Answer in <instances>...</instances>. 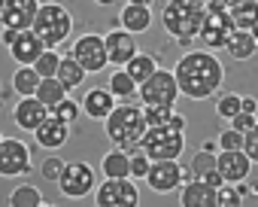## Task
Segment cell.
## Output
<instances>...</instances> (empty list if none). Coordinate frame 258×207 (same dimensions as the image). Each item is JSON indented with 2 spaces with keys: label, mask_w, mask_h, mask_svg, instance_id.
I'll return each mask as SVG.
<instances>
[{
  "label": "cell",
  "mask_w": 258,
  "mask_h": 207,
  "mask_svg": "<svg viewBox=\"0 0 258 207\" xmlns=\"http://www.w3.org/2000/svg\"><path fill=\"white\" fill-rule=\"evenodd\" d=\"M103 43H106V55H109V64H115V67H124L127 61H131L134 55H137V43H134V34L131 31H109L106 37H103Z\"/></svg>",
  "instance_id": "15"
},
{
  "label": "cell",
  "mask_w": 258,
  "mask_h": 207,
  "mask_svg": "<svg viewBox=\"0 0 258 207\" xmlns=\"http://www.w3.org/2000/svg\"><path fill=\"white\" fill-rule=\"evenodd\" d=\"M97 207H137L140 204V189L134 186L131 177L124 180H103L94 192Z\"/></svg>",
  "instance_id": "9"
},
{
  "label": "cell",
  "mask_w": 258,
  "mask_h": 207,
  "mask_svg": "<svg viewBox=\"0 0 258 207\" xmlns=\"http://www.w3.org/2000/svg\"><path fill=\"white\" fill-rule=\"evenodd\" d=\"M115 97L109 88H88L85 97H82V113L91 116V119H106L112 110H115Z\"/></svg>",
  "instance_id": "20"
},
{
  "label": "cell",
  "mask_w": 258,
  "mask_h": 207,
  "mask_svg": "<svg viewBox=\"0 0 258 207\" xmlns=\"http://www.w3.org/2000/svg\"><path fill=\"white\" fill-rule=\"evenodd\" d=\"M4 4H7V0H0V10H4Z\"/></svg>",
  "instance_id": "52"
},
{
  "label": "cell",
  "mask_w": 258,
  "mask_h": 207,
  "mask_svg": "<svg viewBox=\"0 0 258 207\" xmlns=\"http://www.w3.org/2000/svg\"><path fill=\"white\" fill-rule=\"evenodd\" d=\"M255 110H258V100L246 94V97H243V113H255Z\"/></svg>",
  "instance_id": "45"
},
{
  "label": "cell",
  "mask_w": 258,
  "mask_h": 207,
  "mask_svg": "<svg viewBox=\"0 0 258 207\" xmlns=\"http://www.w3.org/2000/svg\"><path fill=\"white\" fill-rule=\"evenodd\" d=\"M127 4H134V7H149L152 0H127Z\"/></svg>",
  "instance_id": "49"
},
{
  "label": "cell",
  "mask_w": 258,
  "mask_h": 207,
  "mask_svg": "<svg viewBox=\"0 0 258 207\" xmlns=\"http://www.w3.org/2000/svg\"><path fill=\"white\" fill-rule=\"evenodd\" d=\"M216 168V152H207V149H201V152H195L191 156V162H188V171H185V183L188 180H201L207 171H213Z\"/></svg>",
  "instance_id": "31"
},
{
  "label": "cell",
  "mask_w": 258,
  "mask_h": 207,
  "mask_svg": "<svg viewBox=\"0 0 258 207\" xmlns=\"http://www.w3.org/2000/svg\"><path fill=\"white\" fill-rule=\"evenodd\" d=\"M234 31H252V25L258 22V0H243V4L228 10Z\"/></svg>",
  "instance_id": "25"
},
{
  "label": "cell",
  "mask_w": 258,
  "mask_h": 207,
  "mask_svg": "<svg viewBox=\"0 0 258 207\" xmlns=\"http://www.w3.org/2000/svg\"><path fill=\"white\" fill-rule=\"evenodd\" d=\"M219 149H243V134L228 125V128L219 134Z\"/></svg>",
  "instance_id": "39"
},
{
  "label": "cell",
  "mask_w": 258,
  "mask_h": 207,
  "mask_svg": "<svg viewBox=\"0 0 258 207\" xmlns=\"http://www.w3.org/2000/svg\"><path fill=\"white\" fill-rule=\"evenodd\" d=\"M198 4H204V7H207V4H216V0H198Z\"/></svg>",
  "instance_id": "51"
},
{
  "label": "cell",
  "mask_w": 258,
  "mask_h": 207,
  "mask_svg": "<svg viewBox=\"0 0 258 207\" xmlns=\"http://www.w3.org/2000/svg\"><path fill=\"white\" fill-rule=\"evenodd\" d=\"M55 76L61 79V85H64L67 91H73L76 85H82L85 70L79 67V61H76L73 55H61V64H58V73H55Z\"/></svg>",
  "instance_id": "26"
},
{
  "label": "cell",
  "mask_w": 258,
  "mask_h": 207,
  "mask_svg": "<svg viewBox=\"0 0 258 207\" xmlns=\"http://www.w3.org/2000/svg\"><path fill=\"white\" fill-rule=\"evenodd\" d=\"M255 55H258V52H255Z\"/></svg>",
  "instance_id": "54"
},
{
  "label": "cell",
  "mask_w": 258,
  "mask_h": 207,
  "mask_svg": "<svg viewBox=\"0 0 258 207\" xmlns=\"http://www.w3.org/2000/svg\"><path fill=\"white\" fill-rule=\"evenodd\" d=\"M37 10H40L37 0H7L0 10V25L13 31H28L37 19Z\"/></svg>",
  "instance_id": "14"
},
{
  "label": "cell",
  "mask_w": 258,
  "mask_h": 207,
  "mask_svg": "<svg viewBox=\"0 0 258 207\" xmlns=\"http://www.w3.org/2000/svg\"><path fill=\"white\" fill-rule=\"evenodd\" d=\"M167 125H170V128H173V131H185V116H182V113H176V110H173V116H170V119H167Z\"/></svg>",
  "instance_id": "43"
},
{
  "label": "cell",
  "mask_w": 258,
  "mask_h": 207,
  "mask_svg": "<svg viewBox=\"0 0 258 207\" xmlns=\"http://www.w3.org/2000/svg\"><path fill=\"white\" fill-rule=\"evenodd\" d=\"M49 113H52L55 119H61L64 125H73V122L79 119V113H82V107H79V104H76V100H70V97H64V100L58 104V107H52Z\"/></svg>",
  "instance_id": "35"
},
{
  "label": "cell",
  "mask_w": 258,
  "mask_h": 207,
  "mask_svg": "<svg viewBox=\"0 0 258 207\" xmlns=\"http://www.w3.org/2000/svg\"><path fill=\"white\" fill-rule=\"evenodd\" d=\"M216 171L222 174L225 183L240 186V183L249 177V171H252V159H249L243 149H222V152L216 156Z\"/></svg>",
  "instance_id": "13"
},
{
  "label": "cell",
  "mask_w": 258,
  "mask_h": 207,
  "mask_svg": "<svg viewBox=\"0 0 258 207\" xmlns=\"http://www.w3.org/2000/svg\"><path fill=\"white\" fill-rule=\"evenodd\" d=\"M121 28L131 31V34H146L149 25H152V13L149 7H134V4H124L121 7V16H118Z\"/></svg>",
  "instance_id": "22"
},
{
  "label": "cell",
  "mask_w": 258,
  "mask_h": 207,
  "mask_svg": "<svg viewBox=\"0 0 258 207\" xmlns=\"http://www.w3.org/2000/svg\"><path fill=\"white\" fill-rule=\"evenodd\" d=\"M185 146L182 131H173L170 125H152L146 128V134L140 137V149L149 156V162H167V159H179Z\"/></svg>",
  "instance_id": "5"
},
{
  "label": "cell",
  "mask_w": 258,
  "mask_h": 207,
  "mask_svg": "<svg viewBox=\"0 0 258 207\" xmlns=\"http://www.w3.org/2000/svg\"><path fill=\"white\" fill-rule=\"evenodd\" d=\"M219 4H222L225 10H231V7H237V4H243V0H219Z\"/></svg>",
  "instance_id": "47"
},
{
  "label": "cell",
  "mask_w": 258,
  "mask_h": 207,
  "mask_svg": "<svg viewBox=\"0 0 258 207\" xmlns=\"http://www.w3.org/2000/svg\"><path fill=\"white\" fill-rule=\"evenodd\" d=\"M40 73L34 70V67H19L16 73H13V88L22 94V97H34L37 94V88H40Z\"/></svg>",
  "instance_id": "28"
},
{
  "label": "cell",
  "mask_w": 258,
  "mask_h": 207,
  "mask_svg": "<svg viewBox=\"0 0 258 207\" xmlns=\"http://www.w3.org/2000/svg\"><path fill=\"white\" fill-rule=\"evenodd\" d=\"M207 19V7L198 0H167L161 10L164 31L179 40V46H191V40L201 34Z\"/></svg>",
  "instance_id": "2"
},
{
  "label": "cell",
  "mask_w": 258,
  "mask_h": 207,
  "mask_svg": "<svg viewBox=\"0 0 258 207\" xmlns=\"http://www.w3.org/2000/svg\"><path fill=\"white\" fill-rule=\"evenodd\" d=\"M146 183L152 192L158 195H167L173 189H179L185 183V171L176 159H167V162H152L149 165V174H146Z\"/></svg>",
  "instance_id": "12"
},
{
  "label": "cell",
  "mask_w": 258,
  "mask_h": 207,
  "mask_svg": "<svg viewBox=\"0 0 258 207\" xmlns=\"http://www.w3.org/2000/svg\"><path fill=\"white\" fill-rule=\"evenodd\" d=\"M19 37V31H13V28H0V43H4L7 49L13 46V40Z\"/></svg>",
  "instance_id": "44"
},
{
  "label": "cell",
  "mask_w": 258,
  "mask_h": 207,
  "mask_svg": "<svg viewBox=\"0 0 258 207\" xmlns=\"http://www.w3.org/2000/svg\"><path fill=\"white\" fill-rule=\"evenodd\" d=\"M155 70H158V61H155V55H146V52H137L131 61L124 64V73L131 76L137 85H140V82H146Z\"/></svg>",
  "instance_id": "24"
},
{
  "label": "cell",
  "mask_w": 258,
  "mask_h": 207,
  "mask_svg": "<svg viewBox=\"0 0 258 207\" xmlns=\"http://www.w3.org/2000/svg\"><path fill=\"white\" fill-rule=\"evenodd\" d=\"M179 204L182 207H219V189L207 186L204 180H188L182 183Z\"/></svg>",
  "instance_id": "18"
},
{
  "label": "cell",
  "mask_w": 258,
  "mask_h": 207,
  "mask_svg": "<svg viewBox=\"0 0 258 207\" xmlns=\"http://www.w3.org/2000/svg\"><path fill=\"white\" fill-rule=\"evenodd\" d=\"M176 107H170V104H143V116H146V125H167V119L173 116Z\"/></svg>",
  "instance_id": "33"
},
{
  "label": "cell",
  "mask_w": 258,
  "mask_h": 207,
  "mask_svg": "<svg viewBox=\"0 0 258 207\" xmlns=\"http://www.w3.org/2000/svg\"><path fill=\"white\" fill-rule=\"evenodd\" d=\"M179 94L191 97V100H204L213 97L225 79V67L213 52H185L176 67H173Z\"/></svg>",
  "instance_id": "1"
},
{
  "label": "cell",
  "mask_w": 258,
  "mask_h": 207,
  "mask_svg": "<svg viewBox=\"0 0 258 207\" xmlns=\"http://www.w3.org/2000/svg\"><path fill=\"white\" fill-rule=\"evenodd\" d=\"M64 165H67V162H61L58 156H49V159L40 165V177H46V180H55V183H58V177H61Z\"/></svg>",
  "instance_id": "37"
},
{
  "label": "cell",
  "mask_w": 258,
  "mask_h": 207,
  "mask_svg": "<svg viewBox=\"0 0 258 207\" xmlns=\"http://www.w3.org/2000/svg\"><path fill=\"white\" fill-rule=\"evenodd\" d=\"M43 204H46L43 201V192L37 186H31V183L16 186L13 195H10V207H43Z\"/></svg>",
  "instance_id": "30"
},
{
  "label": "cell",
  "mask_w": 258,
  "mask_h": 207,
  "mask_svg": "<svg viewBox=\"0 0 258 207\" xmlns=\"http://www.w3.org/2000/svg\"><path fill=\"white\" fill-rule=\"evenodd\" d=\"M100 171L106 180H124V177H131V156H127V149H109L100 162Z\"/></svg>",
  "instance_id": "21"
},
{
  "label": "cell",
  "mask_w": 258,
  "mask_h": 207,
  "mask_svg": "<svg viewBox=\"0 0 258 207\" xmlns=\"http://www.w3.org/2000/svg\"><path fill=\"white\" fill-rule=\"evenodd\" d=\"M225 52L234 58V61H246L258 52V40L252 37V31H234L225 43Z\"/></svg>",
  "instance_id": "23"
},
{
  "label": "cell",
  "mask_w": 258,
  "mask_h": 207,
  "mask_svg": "<svg viewBox=\"0 0 258 207\" xmlns=\"http://www.w3.org/2000/svg\"><path fill=\"white\" fill-rule=\"evenodd\" d=\"M58 189L67 198H85L97 189V174L88 162H70V165H64V171L58 177Z\"/></svg>",
  "instance_id": "7"
},
{
  "label": "cell",
  "mask_w": 258,
  "mask_h": 207,
  "mask_svg": "<svg viewBox=\"0 0 258 207\" xmlns=\"http://www.w3.org/2000/svg\"><path fill=\"white\" fill-rule=\"evenodd\" d=\"M43 207H55V204H43Z\"/></svg>",
  "instance_id": "53"
},
{
  "label": "cell",
  "mask_w": 258,
  "mask_h": 207,
  "mask_svg": "<svg viewBox=\"0 0 258 207\" xmlns=\"http://www.w3.org/2000/svg\"><path fill=\"white\" fill-rule=\"evenodd\" d=\"M31 171V146L16 137L0 140V177H22Z\"/></svg>",
  "instance_id": "11"
},
{
  "label": "cell",
  "mask_w": 258,
  "mask_h": 207,
  "mask_svg": "<svg viewBox=\"0 0 258 207\" xmlns=\"http://www.w3.org/2000/svg\"><path fill=\"white\" fill-rule=\"evenodd\" d=\"M70 55L79 61V67H82L85 73H100V70L109 64L106 43H103V37H97V34H82V37L73 43Z\"/></svg>",
  "instance_id": "10"
},
{
  "label": "cell",
  "mask_w": 258,
  "mask_h": 207,
  "mask_svg": "<svg viewBox=\"0 0 258 207\" xmlns=\"http://www.w3.org/2000/svg\"><path fill=\"white\" fill-rule=\"evenodd\" d=\"M243 110V94H234V91H228V94H222L219 100H216V113L222 116V119H234L237 113Z\"/></svg>",
  "instance_id": "32"
},
{
  "label": "cell",
  "mask_w": 258,
  "mask_h": 207,
  "mask_svg": "<svg viewBox=\"0 0 258 207\" xmlns=\"http://www.w3.org/2000/svg\"><path fill=\"white\" fill-rule=\"evenodd\" d=\"M70 28H73V19L61 4H40L37 19L31 25V31L43 40L46 49H58L70 37Z\"/></svg>",
  "instance_id": "4"
},
{
  "label": "cell",
  "mask_w": 258,
  "mask_h": 207,
  "mask_svg": "<svg viewBox=\"0 0 258 207\" xmlns=\"http://www.w3.org/2000/svg\"><path fill=\"white\" fill-rule=\"evenodd\" d=\"M94 4H100V7H121V4H127V0H94Z\"/></svg>",
  "instance_id": "46"
},
{
  "label": "cell",
  "mask_w": 258,
  "mask_h": 207,
  "mask_svg": "<svg viewBox=\"0 0 258 207\" xmlns=\"http://www.w3.org/2000/svg\"><path fill=\"white\" fill-rule=\"evenodd\" d=\"M240 201H243V195H240L237 186L225 183V186L219 189V207H240Z\"/></svg>",
  "instance_id": "38"
},
{
  "label": "cell",
  "mask_w": 258,
  "mask_h": 207,
  "mask_svg": "<svg viewBox=\"0 0 258 207\" xmlns=\"http://www.w3.org/2000/svg\"><path fill=\"white\" fill-rule=\"evenodd\" d=\"M243 152H246L252 162H258V122L243 134Z\"/></svg>",
  "instance_id": "40"
},
{
  "label": "cell",
  "mask_w": 258,
  "mask_h": 207,
  "mask_svg": "<svg viewBox=\"0 0 258 207\" xmlns=\"http://www.w3.org/2000/svg\"><path fill=\"white\" fill-rule=\"evenodd\" d=\"M201 149H207V152H216V140H207V143H204Z\"/></svg>",
  "instance_id": "48"
},
{
  "label": "cell",
  "mask_w": 258,
  "mask_h": 207,
  "mask_svg": "<svg viewBox=\"0 0 258 207\" xmlns=\"http://www.w3.org/2000/svg\"><path fill=\"white\" fill-rule=\"evenodd\" d=\"M234 34V25H231V16H228V10L219 4H207V19H204V28H201V43L207 46V49H225V43H228V37Z\"/></svg>",
  "instance_id": "6"
},
{
  "label": "cell",
  "mask_w": 258,
  "mask_h": 207,
  "mask_svg": "<svg viewBox=\"0 0 258 207\" xmlns=\"http://www.w3.org/2000/svg\"><path fill=\"white\" fill-rule=\"evenodd\" d=\"M46 116H49V107L37 97H22L16 104V110H13V119H16V125L22 131H37Z\"/></svg>",
  "instance_id": "17"
},
{
  "label": "cell",
  "mask_w": 258,
  "mask_h": 207,
  "mask_svg": "<svg viewBox=\"0 0 258 207\" xmlns=\"http://www.w3.org/2000/svg\"><path fill=\"white\" fill-rule=\"evenodd\" d=\"M34 137H37V143L43 146V149H58V146H64L67 143V137H70V125H64L61 119H55L52 113L43 119V125L34 131Z\"/></svg>",
  "instance_id": "19"
},
{
  "label": "cell",
  "mask_w": 258,
  "mask_h": 207,
  "mask_svg": "<svg viewBox=\"0 0 258 207\" xmlns=\"http://www.w3.org/2000/svg\"><path fill=\"white\" fill-rule=\"evenodd\" d=\"M46 52V46H43V40L28 28V31H19V37L13 40V46H10V55H13V61L19 64V67H31L40 55Z\"/></svg>",
  "instance_id": "16"
},
{
  "label": "cell",
  "mask_w": 258,
  "mask_h": 207,
  "mask_svg": "<svg viewBox=\"0 0 258 207\" xmlns=\"http://www.w3.org/2000/svg\"><path fill=\"white\" fill-rule=\"evenodd\" d=\"M252 37H255V40H258V22H255V25H252Z\"/></svg>",
  "instance_id": "50"
},
{
  "label": "cell",
  "mask_w": 258,
  "mask_h": 207,
  "mask_svg": "<svg viewBox=\"0 0 258 207\" xmlns=\"http://www.w3.org/2000/svg\"><path fill=\"white\" fill-rule=\"evenodd\" d=\"M58 64H61V55H58L55 49H46V52H43V55H40L31 67H34V70L46 79V76H55V73H58Z\"/></svg>",
  "instance_id": "34"
},
{
  "label": "cell",
  "mask_w": 258,
  "mask_h": 207,
  "mask_svg": "<svg viewBox=\"0 0 258 207\" xmlns=\"http://www.w3.org/2000/svg\"><path fill=\"white\" fill-rule=\"evenodd\" d=\"M252 125H255V113H243V110H240V113L231 119V128H234V131H240V134H246Z\"/></svg>",
  "instance_id": "41"
},
{
  "label": "cell",
  "mask_w": 258,
  "mask_h": 207,
  "mask_svg": "<svg viewBox=\"0 0 258 207\" xmlns=\"http://www.w3.org/2000/svg\"><path fill=\"white\" fill-rule=\"evenodd\" d=\"M137 94L143 104H170L176 107V97H179V85H176V76L170 70H155L146 82L137 85Z\"/></svg>",
  "instance_id": "8"
},
{
  "label": "cell",
  "mask_w": 258,
  "mask_h": 207,
  "mask_svg": "<svg viewBox=\"0 0 258 207\" xmlns=\"http://www.w3.org/2000/svg\"><path fill=\"white\" fill-rule=\"evenodd\" d=\"M37 100H43L46 107L52 110V107H58V104L67 97V88L61 85V79L58 76H46V79H40V88H37V94H34Z\"/></svg>",
  "instance_id": "27"
},
{
  "label": "cell",
  "mask_w": 258,
  "mask_h": 207,
  "mask_svg": "<svg viewBox=\"0 0 258 207\" xmlns=\"http://www.w3.org/2000/svg\"><path fill=\"white\" fill-rule=\"evenodd\" d=\"M106 88L112 91V97H115V100H131V97L137 94V82L124 73V67H118V70L109 76V85H106Z\"/></svg>",
  "instance_id": "29"
},
{
  "label": "cell",
  "mask_w": 258,
  "mask_h": 207,
  "mask_svg": "<svg viewBox=\"0 0 258 207\" xmlns=\"http://www.w3.org/2000/svg\"><path fill=\"white\" fill-rule=\"evenodd\" d=\"M127 156H131V177H140V180H146V174H149V156L137 146V149H131V152H127Z\"/></svg>",
  "instance_id": "36"
},
{
  "label": "cell",
  "mask_w": 258,
  "mask_h": 207,
  "mask_svg": "<svg viewBox=\"0 0 258 207\" xmlns=\"http://www.w3.org/2000/svg\"><path fill=\"white\" fill-rule=\"evenodd\" d=\"M103 122H106V137L121 149L140 146V137L149 128L146 116H143V107H137V104H115V110Z\"/></svg>",
  "instance_id": "3"
},
{
  "label": "cell",
  "mask_w": 258,
  "mask_h": 207,
  "mask_svg": "<svg viewBox=\"0 0 258 207\" xmlns=\"http://www.w3.org/2000/svg\"><path fill=\"white\" fill-rule=\"evenodd\" d=\"M201 180H204L207 186H213V189H222V186H225V180H222V174H219L216 168H213V171H207V174H204Z\"/></svg>",
  "instance_id": "42"
}]
</instances>
